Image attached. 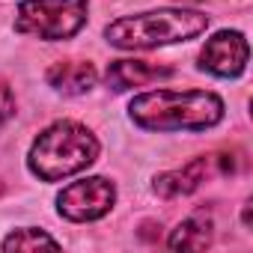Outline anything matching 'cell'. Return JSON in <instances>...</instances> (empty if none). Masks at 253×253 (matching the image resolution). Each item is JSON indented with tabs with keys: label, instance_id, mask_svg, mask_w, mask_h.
Returning a JSON list of instances; mask_svg holds the SVG:
<instances>
[{
	"label": "cell",
	"instance_id": "1",
	"mask_svg": "<svg viewBox=\"0 0 253 253\" xmlns=\"http://www.w3.org/2000/svg\"><path fill=\"white\" fill-rule=\"evenodd\" d=\"M128 116L146 131H206L223 119V98L209 89H152L131 98Z\"/></svg>",
	"mask_w": 253,
	"mask_h": 253
},
{
	"label": "cell",
	"instance_id": "2",
	"mask_svg": "<svg viewBox=\"0 0 253 253\" xmlns=\"http://www.w3.org/2000/svg\"><path fill=\"white\" fill-rule=\"evenodd\" d=\"M209 15L200 9H152L116 18L104 27V39L119 51H149L206 33Z\"/></svg>",
	"mask_w": 253,
	"mask_h": 253
},
{
	"label": "cell",
	"instance_id": "3",
	"mask_svg": "<svg viewBox=\"0 0 253 253\" xmlns=\"http://www.w3.org/2000/svg\"><path fill=\"white\" fill-rule=\"evenodd\" d=\"M98 149L101 146L86 125L63 119V122L48 125L33 140V146L27 152V167L42 182H63V179L86 170L89 164H95Z\"/></svg>",
	"mask_w": 253,
	"mask_h": 253
},
{
	"label": "cell",
	"instance_id": "4",
	"mask_svg": "<svg viewBox=\"0 0 253 253\" xmlns=\"http://www.w3.org/2000/svg\"><path fill=\"white\" fill-rule=\"evenodd\" d=\"M89 18L86 0H21L15 30L45 42H63L84 30Z\"/></svg>",
	"mask_w": 253,
	"mask_h": 253
},
{
	"label": "cell",
	"instance_id": "5",
	"mask_svg": "<svg viewBox=\"0 0 253 253\" xmlns=\"http://www.w3.org/2000/svg\"><path fill=\"white\" fill-rule=\"evenodd\" d=\"M116 203V185L104 176H89L66 185L57 194V211L60 217L72 223H86L104 217Z\"/></svg>",
	"mask_w": 253,
	"mask_h": 253
},
{
	"label": "cell",
	"instance_id": "6",
	"mask_svg": "<svg viewBox=\"0 0 253 253\" xmlns=\"http://www.w3.org/2000/svg\"><path fill=\"white\" fill-rule=\"evenodd\" d=\"M247 57H250V48H247V39L244 33L238 30H220L214 33L203 51H200V69L214 75V78H238L244 69H247Z\"/></svg>",
	"mask_w": 253,
	"mask_h": 253
},
{
	"label": "cell",
	"instance_id": "7",
	"mask_svg": "<svg viewBox=\"0 0 253 253\" xmlns=\"http://www.w3.org/2000/svg\"><path fill=\"white\" fill-rule=\"evenodd\" d=\"M173 69L167 66H155V63H143V60H113L104 72L107 86H113L116 92L131 89V86H146L152 81H164L170 78Z\"/></svg>",
	"mask_w": 253,
	"mask_h": 253
},
{
	"label": "cell",
	"instance_id": "8",
	"mask_svg": "<svg viewBox=\"0 0 253 253\" xmlns=\"http://www.w3.org/2000/svg\"><path fill=\"white\" fill-rule=\"evenodd\" d=\"M209 164H211V158H194V161L185 164L182 170H170V173L155 176V194H158V197H167V200L194 194V191L206 182Z\"/></svg>",
	"mask_w": 253,
	"mask_h": 253
},
{
	"label": "cell",
	"instance_id": "9",
	"mask_svg": "<svg viewBox=\"0 0 253 253\" xmlns=\"http://www.w3.org/2000/svg\"><path fill=\"white\" fill-rule=\"evenodd\" d=\"M98 72L92 63H57L48 69V84L63 95H84L95 86Z\"/></svg>",
	"mask_w": 253,
	"mask_h": 253
},
{
	"label": "cell",
	"instance_id": "10",
	"mask_svg": "<svg viewBox=\"0 0 253 253\" xmlns=\"http://www.w3.org/2000/svg\"><path fill=\"white\" fill-rule=\"evenodd\" d=\"M211 235H214V226H211V217L206 214H191L185 217L167 238V247L170 250H206L211 244Z\"/></svg>",
	"mask_w": 253,
	"mask_h": 253
},
{
	"label": "cell",
	"instance_id": "11",
	"mask_svg": "<svg viewBox=\"0 0 253 253\" xmlns=\"http://www.w3.org/2000/svg\"><path fill=\"white\" fill-rule=\"evenodd\" d=\"M3 250H39V247H60V241L54 235H48L45 229H36V226H24V229H15L12 235L3 238L0 244Z\"/></svg>",
	"mask_w": 253,
	"mask_h": 253
},
{
	"label": "cell",
	"instance_id": "12",
	"mask_svg": "<svg viewBox=\"0 0 253 253\" xmlns=\"http://www.w3.org/2000/svg\"><path fill=\"white\" fill-rule=\"evenodd\" d=\"M12 116H15V95H12L9 86L0 84V128H3Z\"/></svg>",
	"mask_w": 253,
	"mask_h": 253
}]
</instances>
